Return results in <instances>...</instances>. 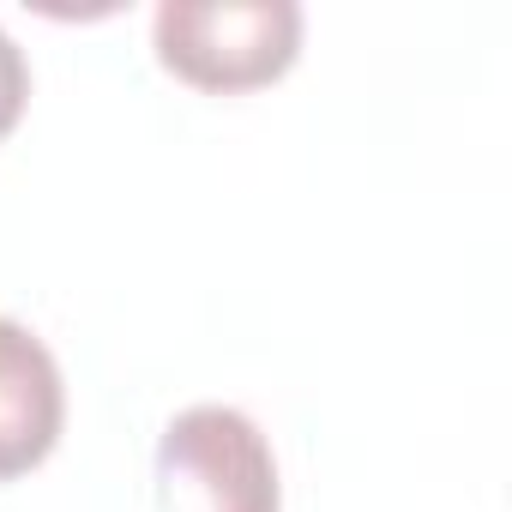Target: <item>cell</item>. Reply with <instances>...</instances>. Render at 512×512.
Listing matches in <instances>:
<instances>
[{"instance_id": "6da1fadb", "label": "cell", "mask_w": 512, "mask_h": 512, "mask_svg": "<svg viewBox=\"0 0 512 512\" xmlns=\"http://www.w3.org/2000/svg\"><path fill=\"white\" fill-rule=\"evenodd\" d=\"M151 49L193 91H260L296 67L302 7L296 0H163L151 19Z\"/></svg>"}, {"instance_id": "7a4b0ae2", "label": "cell", "mask_w": 512, "mask_h": 512, "mask_svg": "<svg viewBox=\"0 0 512 512\" xmlns=\"http://www.w3.org/2000/svg\"><path fill=\"white\" fill-rule=\"evenodd\" d=\"M157 464L163 476L193 482L205 512H284L272 440L235 404H187L163 428Z\"/></svg>"}, {"instance_id": "3957f363", "label": "cell", "mask_w": 512, "mask_h": 512, "mask_svg": "<svg viewBox=\"0 0 512 512\" xmlns=\"http://www.w3.org/2000/svg\"><path fill=\"white\" fill-rule=\"evenodd\" d=\"M67 428V380L55 350L0 314V482L31 476Z\"/></svg>"}, {"instance_id": "277c9868", "label": "cell", "mask_w": 512, "mask_h": 512, "mask_svg": "<svg viewBox=\"0 0 512 512\" xmlns=\"http://www.w3.org/2000/svg\"><path fill=\"white\" fill-rule=\"evenodd\" d=\"M25 103H31V61L0 25V139L25 121Z\"/></svg>"}]
</instances>
